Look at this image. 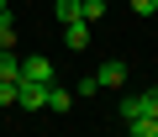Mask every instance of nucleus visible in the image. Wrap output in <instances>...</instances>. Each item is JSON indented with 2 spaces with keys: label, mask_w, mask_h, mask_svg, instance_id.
Wrapping results in <instances>:
<instances>
[{
  "label": "nucleus",
  "mask_w": 158,
  "mask_h": 137,
  "mask_svg": "<svg viewBox=\"0 0 158 137\" xmlns=\"http://www.w3.org/2000/svg\"><path fill=\"white\" fill-rule=\"evenodd\" d=\"M153 137H158V116H153Z\"/></svg>",
  "instance_id": "obj_14"
},
{
  "label": "nucleus",
  "mask_w": 158,
  "mask_h": 137,
  "mask_svg": "<svg viewBox=\"0 0 158 137\" xmlns=\"http://www.w3.org/2000/svg\"><path fill=\"white\" fill-rule=\"evenodd\" d=\"M0 48H16V21H0Z\"/></svg>",
  "instance_id": "obj_10"
},
{
  "label": "nucleus",
  "mask_w": 158,
  "mask_h": 137,
  "mask_svg": "<svg viewBox=\"0 0 158 137\" xmlns=\"http://www.w3.org/2000/svg\"><path fill=\"white\" fill-rule=\"evenodd\" d=\"M0 21H11V0H0Z\"/></svg>",
  "instance_id": "obj_13"
},
{
  "label": "nucleus",
  "mask_w": 158,
  "mask_h": 137,
  "mask_svg": "<svg viewBox=\"0 0 158 137\" xmlns=\"http://www.w3.org/2000/svg\"><path fill=\"white\" fill-rule=\"evenodd\" d=\"M100 11H106V0H85V21H100Z\"/></svg>",
  "instance_id": "obj_12"
},
{
  "label": "nucleus",
  "mask_w": 158,
  "mask_h": 137,
  "mask_svg": "<svg viewBox=\"0 0 158 137\" xmlns=\"http://www.w3.org/2000/svg\"><path fill=\"white\" fill-rule=\"evenodd\" d=\"M53 16L58 21H79L85 16V0H53Z\"/></svg>",
  "instance_id": "obj_5"
},
{
  "label": "nucleus",
  "mask_w": 158,
  "mask_h": 137,
  "mask_svg": "<svg viewBox=\"0 0 158 137\" xmlns=\"http://www.w3.org/2000/svg\"><path fill=\"white\" fill-rule=\"evenodd\" d=\"M137 106H142V116H158V90H142Z\"/></svg>",
  "instance_id": "obj_9"
},
{
  "label": "nucleus",
  "mask_w": 158,
  "mask_h": 137,
  "mask_svg": "<svg viewBox=\"0 0 158 137\" xmlns=\"http://www.w3.org/2000/svg\"><path fill=\"white\" fill-rule=\"evenodd\" d=\"M95 79H100V90H121V85H127V63H121V58H106V63L95 68Z\"/></svg>",
  "instance_id": "obj_1"
},
{
  "label": "nucleus",
  "mask_w": 158,
  "mask_h": 137,
  "mask_svg": "<svg viewBox=\"0 0 158 137\" xmlns=\"http://www.w3.org/2000/svg\"><path fill=\"white\" fill-rule=\"evenodd\" d=\"M16 106H21V111H48V85H32V79H21V95H16Z\"/></svg>",
  "instance_id": "obj_2"
},
{
  "label": "nucleus",
  "mask_w": 158,
  "mask_h": 137,
  "mask_svg": "<svg viewBox=\"0 0 158 137\" xmlns=\"http://www.w3.org/2000/svg\"><path fill=\"white\" fill-rule=\"evenodd\" d=\"M63 42L85 53V48H90V21H85V16H79V21H63Z\"/></svg>",
  "instance_id": "obj_4"
},
{
  "label": "nucleus",
  "mask_w": 158,
  "mask_h": 137,
  "mask_svg": "<svg viewBox=\"0 0 158 137\" xmlns=\"http://www.w3.org/2000/svg\"><path fill=\"white\" fill-rule=\"evenodd\" d=\"M0 79H21V58L11 48H0Z\"/></svg>",
  "instance_id": "obj_7"
},
{
  "label": "nucleus",
  "mask_w": 158,
  "mask_h": 137,
  "mask_svg": "<svg viewBox=\"0 0 158 137\" xmlns=\"http://www.w3.org/2000/svg\"><path fill=\"white\" fill-rule=\"evenodd\" d=\"M16 95H21V79H0V106H16Z\"/></svg>",
  "instance_id": "obj_8"
},
{
  "label": "nucleus",
  "mask_w": 158,
  "mask_h": 137,
  "mask_svg": "<svg viewBox=\"0 0 158 137\" xmlns=\"http://www.w3.org/2000/svg\"><path fill=\"white\" fill-rule=\"evenodd\" d=\"M153 16H158V11H153Z\"/></svg>",
  "instance_id": "obj_15"
},
{
  "label": "nucleus",
  "mask_w": 158,
  "mask_h": 137,
  "mask_svg": "<svg viewBox=\"0 0 158 137\" xmlns=\"http://www.w3.org/2000/svg\"><path fill=\"white\" fill-rule=\"evenodd\" d=\"M21 79H32V85H53V63H48V58H21Z\"/></svg>",
  "instance_id": "obj_3"
},
{
  "label": "nucleus",
  "mask_w": 158,
  "mask_h": 137,
  "mask_svg": "<svg viewBox=\"0 0 158 137\" xmlns=\"http://www.w3.org/2000/svg\"><path fill=\"white\" fill-rule=\"evenodd\" d=\"M127 6H132L137 16H153V11H158V0H127Z\"/></svg>",
  "instance_id": "obj_11"
},
{
  "label": "nucleus",
  "mask_w": 158,
  "mask_h": 137,
  "mask_svg": "<svg viewBox=\"0 0 158 137\" xmlns=\"http://www.w3.org/2000/svg\"><path fill=\"white\" fill-rule=\"evenodd\" d=\"M69 106H74V90H58V85H48V111H58V116H63Z\"/></svg>",
  "instance_id": "obj_6"
}]
</instances>
